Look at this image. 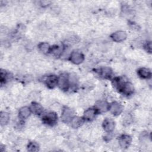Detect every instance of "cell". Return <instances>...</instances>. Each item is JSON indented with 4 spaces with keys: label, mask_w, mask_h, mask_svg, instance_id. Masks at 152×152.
<instances>
[{
    "label": "cell",
    "mask_w": 152,
    "mask_h": 152,
    "mask_svg": "<svg viewBox=\"0 0 152 152\" xmlns=\"http://www.w3.org/2000/svg\"><path fill=\"white\" fill-rule=\"evenodd\" d=\"M112 84L115 88L125 96H130L134 91L133 85L122 78L115 77L112 80Z\"/></svg>",
    "instance_id": "obj_1"
},
{
    "label": "cell",
    "mask_w": 152,
    "mask_h": 152,
    "mask_svg": "<svg viewBox=\"0 0 152 152\" xmlns=\"http://www.w3.org/2000/svg\"><path fill=\"white\" fill-rule=\"evenodd\" d=\"M61 90L67 91L69 87V75L66 73H62L58 77V84Z\"/></svg>",
    "instance_id": "obj_2"
},
{
    "label": "cell",
    "mask_w": 152,
    "mask_h": 152,
    "mask_svg": "<svg viewBox=\"0 0 152 152\" xmlns=\"http://www.w3.org/2000/svg\"><path fill=\"white\" fill-rule=\"evenodd\" d=\"M43 122L49 126H53L58 121L57 114L54 112H50L45 115L42 118Z\"/></svg>",
    "instance_id": "obj_3"
},
{
    "label": "cell",
    "mask_w": 152,
    "mask_h": 152,
    "mask_svg": "<svg viewBox=\"0 0 152 152\" xmlns=\"http://www.w3.org/2000/svg\"><path fill=\"white\" fill-rule=\"evenodd\" d=\"M95 72L102 78L104 79H110L113 75L112 70L109 67H102L95 69Z\"/></svg>",
    "instance_id": "obj_4"
},
{
    "label": "cell",
    "mask_w": 152,
    "mask_h": 152,
    "mask_svg": "<svg viewBox=\"0 0 152 152\" xmlns=\"http://www.w3.org/2000/svg\"><path fill=\"white\" fill-rule=\"evenodd\" d=\"M84 56L81 52L78 50L72 51L69 56V60L74 64L78 65L83 62Z\"/></svg>",
    "instance_id": "obj_5"
},
{
    "label": "cell",
    "mask_w": 152,
    "mask_h": 152,
    "mask_svg": "<svg viewBox=\"0 0 152 152\" xmlns=\"http://www.w3.org/2000/svg\"><path fill=\"white\" fill-rule=\"evenodd\" d=\"M74 116V112L72 109L65 107L62 109V115H61V119L65 123L70 122L72 118Z\"/></svg>",
    "instance_id": "obj_6"
},
{
    "label": "cell",
    "mask_w": 152,
    "mask_h": 152,
    "mask_svg": "<svg viewBox=\"0 0 152 152\" xmlns=\"http://www.w3.org/2000/svg\"><path fill=\"white\" fill-rule=\"evenodd\" d=\"M109 110L110 113L115 116L120 115L123 110V106L120 103L114 102L109 104Z\"/></svg>",
    "instance_id": "obj_7"
},
{
    "label": "cell",
    "mask_w": 152,
    "mask_h": 152,
    "mask_svg": "<svg viewBox=\"0 0 152 152\" xmlns=\"http://www.w3.org/2000/svg\"><path fill=\"white\" fill-rule=\"evenodd\" d=\"M104 130L107 133H111L115 128V121L111 118H106L102 124Z\"/></svg>",
    "instance_id": "obj_8"
},
{
    "label": "cell",
    "mask_w": 152,
    "mask_h": 152,
    "mask_svg": "<svg viewBox=\"0 0 152 152\" xmlns=\"http://www.w3.org/2000/svg\"><path fill=\"white\" fill-rule=\"evenodd\" d=\"M45 84L49 88H53L58 84V77L54 75H49L45 77Z\"/></svg>",
    "instance_id": "obj_9"
},
{
    "label": "cell",
    "mask_w": 152,
    "mask_h": 152,
    "mask_svg": "<svg viewBox=\"0 0 152 152\" xmlns=\"http://www.w3.org/2000/svg\"><path fill=\"white\" fill-rule=\"evenodd\" d=\"M132 141L131 137L129 135L124 134L119 138V144L123 148H128L131 144Z\"/></svg>",
    "instance_id": "obj_10"
},
{
    "label": "cell",
    "mask_w": 152,
    "mask_h": 152,
    "mask_svg": "<svg viewBox=\"0 0 152 152\" xmlns=\"http://www.w3.org/2000/svg\"><path fill=\"white\" fill-rule=\"evenodd\" d=\"M112 39L116 42H121L126 38V33L124 31H117L110 36Z\"/></svg>",
    "instance_id": "obj_11"
},
{
    "label": "cell",
    "mask_w": 152,
    "mask_h": 152,
    "mask_svg": "<svg viewBox=\"0 0 152 152\" xmlns=\"http://www.w3.org/2000/svg\"><path fill=\"white\" fill-rule=\"evenodd\" d=\"M109 104L106 101H99L96 103L95 105V109L97 110V112H105L109 110Z\"/></svg>",
    "instance_id": "obj_12"
},
{
    "label": "cell",
    "mask_w": 152,
    "mask_h": 152,
    "mask_svg": "<svg viewBox=\"0 0 152 152\" xmlns=\"http://www.w3.org/2000/svg\"><path fill=\"white\" fill-rule=\"evenodd\" d=\"M97 113L98 112L96 109H88L84 112L83 118L84 119H86L87 121H91L95 118Z\"/></svg>",
    "instance_id": "obj_13"
},
{
    "label": "cell",
    "mask_w": 152,
    "mask_h": 152,
    "mask_svg": "<svg viewBox=\"0 0 152 152\" xmlns=\"http://www.w3.org/2000/svg\"><path fill=\"white\" fill-rule=\"evenodd\" d=\"M137 74L140 77L144 79H149L151 77V72L148 68H140L138 69Z\"/></svg>",
    "instance_id": "obj_14"
},
{
    "label": "cell",
    "mask_w": 152,
    "mask_h": 152,
    "mask_svg": "<svg viewBox=\"0 0 152 152\" xmlns=\"http://www.w3.org/2000/svg\"><path fill=\"white\" fill-rule=\"evenodd\" d=\"M30 109L31 112L37 115H39L43 112V107L36 102H33L31 103L30 107Z\"/></svg>",
    "instance_id": "obj_15"
},
{
    "label": "cell",
    "mask_w": 152,
    "mask_h": 152,
    "mask_svg": "<svg viewBox=\"0 0 152 152\" xmlns=\"http://www.w3.org/2000/svg\"><path fill=\"white\" fill-rule=\"evenodd\" d=\"M31 110L30 109V107H23L20 108V109L18 111V116L20 119L24 120L27 119L30 115Z\"/></svg>",
    "instance_id": "obj_16"
},
{
    "label": "cell",
    "mask_w": 152,
    "mask_h": 152,
    "mask_svg": "<svg viewBox=\"0 0 152 152\" xmlns=\"http://www.w3.org/2000/svg\"><path fill=\"white\" fill-rule=\"evenodd\" d=\"M84 121V119L83 118L74 116L70 121L71 125L73 128H78L83 125Z\"/></svg>",
    "instance_id": "obj_17"
},
{
    "label": "cell",
    "mask_w": 152,
    "mask_h": 152,
    "mask_svg": "<svg viewBox=\"0 0 152 152\" xmlns=\"http://www.w3.org/2000/svg\"><path fill=\"white\" fill-rule=\"evenodd\" d=\"M10 120V115L5 112H1L0 114V124L2 126L7 125Z\"/></svg>",
    "instance_id": "obj_18"
},
{
    "label": "cell",
    "mask_w": 152,
    "mask_h": 152,
    "mask_svg": "<svg viewBox=\"0 0 152 152\" xmlns=\"http://www.w3.org/2000/svg\"><path fill=\"white\" fill-rule=\"evenodd\" d=\"M38 48L39 50L44 53H48L50 52L51 47L49 46V45L48 43L42 42L38 45Z\"/></svg>",
    "instance_id": "obj_19"
},
{
    "label": "cell",
    "mask_w": 152,
    "mask_h": 152,
    "mask_svg": "<svg viewBox=\"0 0 152 152\" xmlns=\"http://www.w3.org/2000/svg\"><path fill=\"white\" fill-rule=\"evenodd\" d=\"M9 73H8L7 71L5 70L1 69L0 72V81L1 84H2L3 83H5V82L8 80L9 78Z\"/></svg>",
    "instance_id": "obj_20"
},
{
    "label": "cell",
    "mask_w": 152,
    "mask_h": 152,
    "mask_svg": "<svg viewBox=\"0 0 152 152\" xmlns=\"http://www.w3.org/2000/svg\"><path fill=\"white\" fill-rule=\"evenodd\" d=\"M39 150V146L35 142H30L27 145V150L28 151H37Z\"/></svg>",
    "instance_id": "obj_21"
},
{
    "label": "cell",
    "mask_w": 152,
    "mask_h": 152,
    "mask_svg": "<svg viewBox=\"0 0 152 152\" xmlns=\"http://www.w3.org/2000/svg\"><path fill=\"white\" fill-rule=\"evenodd\" d=\"M144 49L147 52H151V42H147L144 45Z\"/></svg>",
    "instance_id": "obj_22"
}]
</instances>
